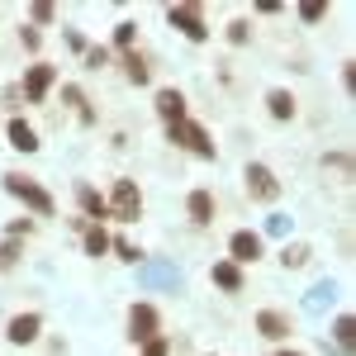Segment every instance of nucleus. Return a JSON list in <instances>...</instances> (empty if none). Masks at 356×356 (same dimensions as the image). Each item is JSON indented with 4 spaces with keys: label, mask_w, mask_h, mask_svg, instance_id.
<instances>
[{
    "label": "nucleus",
    "mask_w": 356,
    "mask_h": 356,
    "mask_svg": "<svg viewBox=\"0 0 356 356\" xmlns=\"http://www.w3.org/2000/svg\"><path fill=\"white\" fill-rule=\"evenodd\" d=\"M166 143H176V147H186L195 157H204V162H214V138L204 124H195L191 114L186 119H176V124H166Z\"/></svg>",
    "instance_id": "1"
},
{
    "label": "nucleus",
    "mask_w": 356,
    "mask_h": 356,
    "mask_svg": "<svg viewBox=\"0 0 356 356\" xmlns=\"http://www.w3.org/2000/svg\"><path fill=\"white\" fill-rule=\"evenodd\" d=\"M5 191L15 195V200H24V209H33V214H43V219H48V214H57V200H53L48 191H43V186H38L33 176H19V171H5Z\"/></svg>",
    "instance_id": "2"
},
{
    "label": "nucleus",
    "mask_w": 356,
    "mask_h": 356,
    "mask_svg": "<svg viewBox=\"0 0 356 356\" xmlns=\"http://www.w3.org/2000/svg\"><path fill=\"white\" fill-rule=\"evenodd\" d=\"M105 204H110V219L138 223V219H143V191H138V181L119 176V181L110 186V195H105Z\"/></svg>",
    "instance_id": "3"
},
{
    "label": "nucleus",
    "mask_w": 356,
    "mask_h": 356,
    "mask_svg": "<svg viewBox=\"0 0 356 356\" xmlns=\"http://www.w3.org/2000/svg\"><path fill=\"white\" fill-rule=\"evenodd\" d=\"M157 332H162V314H157V304L138 300L134 309H129V342L143 347V342H147V337H157Z\"/></svg>",
    "instance_id": "4"
},
{
    "label": "nucleus",
    "mask_w": 356,
    "mask_h": 356,
    "mask_svg": "<svg viewBox=\"0 0 356 356\" xmlns=\"http://www.w3.org/2000/svg\"><path fill=\"white\" fill-rule=\"evenodd\" d=\"M243 181H247V195H252V200H261V204H275V200H280V181H275V171H271V166L247 162Z\"/></svg>",
    "instance_id": "5"
},
{
    "label": "nucleus",
    "mask_w": 356,
    "mask_h": 356,
    "mask_svg": "<svg viewBox=\"0 0 356 356\" xmlns=\"http://www.w3.org/2000/svg\"><path fill=\"white\" fill-rule=\"evenodd\" d=\"M166 19H171V29H181L191 43H204L209 38V24H204V10L200 5H171Z\"/></svg>",
    "instance_id": "6"
},
{
    "label": "nucleus",
    "mask_w": 356,
    "mask_h": 356,
    "mask_svg": "<svg viewBox=\"0 0 356 356\" xmlns=\"http://www.w3.org/2000/svg\"><path fill=\"white\" fill-rule=\"evenodd\" d=\"M261 252H266V243H261V233H252V228H238V233L228 238V261H233V266L261 261Z\"/></svg>",
    "instance_id": "7"
},
{
    "label": "nucleus",
    "mask_w": 356,
    "mask_h": 356,
    "mask_svg": "<svg viewBox=\"0 0 356 356\" xmlns=\"http://www.w3.org/2000/svg\"><path fill=\"white\" fill-rule=\"evenodd\" d=\"M53 81H57V67H53V62H33V67L24 72L29 105H43V100H48V90H53Z\"/></svg>",
    "instance_id": "8"
},
{
    "label": "nucleus",
    "mask_w": 356,
    "mask_h": 356,
    "mask_svg": "<svg viewBox=\"0 0 356 356\" xmlns=\"http://www.w3.org/2000/svg\"><path fill=\"white\" fill-rule=\"evenodd\" d=\"M257 332H261L266 342H285V337L295 332V323H290L285 309H261V314H257Z\"/></svg>",
    "instance_id": "9"
},
{
    "label": "nucleus",
    "mask_w": 356,
    "mask_h": 356,
    "mask_svg": "<svg viewBox=\"0 0 356 356\" xmlns=\"http://www.w3.org/2000/svg\"><path fill=\"white\" fill-rule=\"evenodd\" d=\"M38 332H43V318H38V314H15V318L5 323V337H10L15 347H29V342H38Z\"/></svg>",
    "instance_id": "10"
},
{
    "label": "nucleus",
    "mask_w": 356,
    "mask_h": 356,
    "mask_svg": "<svg viewBox=\"0 0 356 356\" xmlns=\"http://www.w3.org/2000/svg\"><path fill=\"white\" fill-rule=\"evenodd\" d=\"M186 214H191L195 228H209V223H214V191H204V186L191 191L186 195Z\"/></svg>",
    "instance_id": "11"
},
{
    "label": "nucleus",
    "mask_w": 356,
    "mask_h": 356,
    "mask_svg": "<svg viewBox=\"0 0 356 356\" xmlns=\"http://www.w3.org/2000/svg\"><path fill=\"white\" fill-rule=\"evenodd\" d=\"M76 204H81V214H86V219H90V223L110 219V204H105V195L95 191L90 181H81V186H76Z\"/></svg>",
    "instance_id": "12"
},
{
    "label": "nucleus",
    "mask_w": 356,
    "mask_h": 356,
    "mask_svg": "<svg viewBox=\"0 0 356 356\" xmlns=\"http://www.w3.org/2000/svg\"><path fill=\"white\" fill-rule=\"evenodd\" d=\"M209 280H214V285H219L223 295H243V266H233V261H228V257H223V261H214V266H209Z\"/></svg>",
    "instance_id": "13"
},
{
    "label": "nucleus",
    "mask_w": 356,
    "mask_h": 356,
    "mask_svg": "<svg viewBox=\"0 0 356 356\" xmlns=\"http://www.w3.org/2000/svg\"><path fill=\"white\" fill-rule=\"evenodd\" d=\"M157 114H162L166 124L186 119V90H176V86H162V90H157Z\"/></svg>",
    "instance_id": "14"
},
{
    "label": "nucleus",
    "mask_w": 356,
    "mask_h": 356,
    "mask_svg": "<svg viewBox=\"0 0 356 356\" xmlns=\"http://www.w3.org/2000/svg\"><path fill=\"white\" fill-rule=\"evenodd\" d=\"M266 110H271V119L290 124V119L300 114V100H295L290 90H280V86H275V90H266Z\"/></svg>",
    "instance_id": "15"
},
{
    "label": "nucleus",
    "mask_w": 356,
    "mask_h": 356,
    "mask_svg": "<svg viewBox=\"0 0 356 356\" xmlns=\"http://www.w3.org/2000/svg\"><path fill=\"white\" fill-rule=\"evenodd\" d=\"M119 67H124V81H129V86H147V81H152V67H147V57H143V53H124V57H119Z\"/></svg>",
    "instance_id": "16"
},
{
    "label": "nucleus",
    "mask_w": 356,
    "mask_h": 356,
    "mask_svg": "<svg viewBox=\"0 0 356 356\" xmlns=\"http://www.w3.org/2000/svg\"><path fill=\"white\" fill-rule=\"evenodd\" d=\"M10 147H19V152H38L43 143H38V134L29 129L24 119H10Z\"/></svg>",
    "instance_id": "17"
},
{
    "label": "nucleus",
    "mask_w": 356,
    "mask_h": 356,
    "mask_svg": "<svg viewBox=\"0 0 356 356\" xmlns=\"http://www.w3.org/2000/svg\"><path fill=\"white\" fill-rule=\"evenodd\" d=\"M332 337H337L342 356H352V347H356V318L352 314H337V318H332Z\"/></svg>",
    "instance_id": "18"
},
{
    "label": "nucleus",
    "mask_w": 356,
    "mask_h": 356,
    "mask_svg": "<svg viewBox=\"0 0 356 356\" xmlns=\"http://www.w3.org/2000/svg\"><path fill=\"white\" fill-rule=\"evenodd\" d=\"M110 252V233L100 223H86V257H105Z\"/></svg>",
    "instance_id": "19"
},
{
    "label": "nucleus",
    "mask_w": 356,
    "mask_h": 356,
    "mask_svg": "<svg viewBox=\"0 0 356 356\" xmlns=\"http://www.w3.org/2000/svg\"><path fill=\"white\" fill-rule=\"evenodd\" d=\"M304 261H309V247L304 243H285L280 247V266H285V271H300Z\"/></svg>",
    "instance_id": "20"
},
{
    "label": "nucleus",
    "mask_w": 356,
    "mask_h": 356,
    "mask_svg": "<svg viewBox=\"0 0 356 356\" xmlns=\"http://www.w3.org/2000/svg\"><path fill=\"white\" fill-rule=\"evenodd\" d=\"M134 43H138V24L134 19L114 24V48H119V53H134Z\"/></svg>",
    "instance_id": "21"
},
{
    "label": "nucleus",
    "mask_w": 356,
    "mask_h": 356,
    "mask_svg": "<svg viewBox=\"0 0 356 356\" xmlns=\"http://www.w3.org/2000/svg\"><path fill=\"white\" fill-rule=\"evenodd\" d=\"M62 100H67V105H76L81 124H90V119H95V114H90V105H86V95H81V86H62Z\"/></svg>",
    "instance_id": "22"
},
{
    "label": "nucleus",
    "mask_w": 356,
    "mask_h": 356,
    "mask_svg": "<svg viewBox=\"0 0 356 356\" xmlns=\"http://www.w3.org/2000/svg\"><path fill=\"white\" fill-rule=\"evenodd\" d=\"M19 266V238H5L0 243V271H15Z\"/></svg>",
    "instance_id": "23"
},
{
    "label": "nucleus",
    "mask_w": 356,
    "mask_h": 356,
    "mask_svg": "<svg viewBox=\"0 0 356 356\" xmlns=\"http://www.w3.org/2000/svg\"><path fill=\"white\" fill-rule=\"evenodd\" d=\"M110 252H119V261H143V247H134L129 238H110Z\"/></svg>",
    "instance_id": "24"
},
{
    "label": "nucleus",
    "mask_w": 356,
    "mask_h": 356,
    "mask_svg": "<svg viewBox=\"0 0 356 356\" xmlns=\"http://www.w3.org/2000/svg\"><path fill=\"white\" fill-rule=\"evenodd\" d=\"M138 356H171V342H166L162 332H157V337H147V342L138 347Z\"/></svg>",
    "instance_id": "25"
},
{
    "label": "nucleus",
    "mask_w": 356,
    "mask_h": 356,
    "mask_svg": "<svg viewBox=\"0 0 356 356\" xmlns=\"http://www.w3.org/2000/svg\"><path fill=\"white\" fill-rule=\"evenodd\" d=\"M110 67V48H86V72H100Z\"/></svg>",
    "instance_id": "26"
},
{
    "label": "nucleus",
    "mask_w": 356,
    "mask_h": 356,
    "mask_svg": "<svg viewBox=\"0 0 356 356\" xmlns=\"http://www.w3.org/2000/svg\"><path fill=\"white\" fill-rule=\"evenodd\" d=\"M247 38H252V24H247V19H233V24H228V43H238V48H243Z\"/></svg>",
    "instance_id": "27"
},
{
    "label": "nucleus",
    "mask_w": 356,
    "mask_h": 356,
    "mask_svg": "<svg viewBox=\"0 0 356 356\" xmlns=\"http://www.w3.org/2000/svg\"><path fill=\"white\" fill-rule=\"evenodd\" d=\"M29 15H33V24H53V19H57V10L48 5V0H38V5H33Z\"/></svg>",
    "instance_id": "28"
},
{
    "label": "nucleus",
    "mask_w": 356,
    "mask_h": 356,
    "mask_svg": "<svg viewBox=\"0 0 356 356\" xmlns=\"http://www.w3.org/2000/svg\"><path fill=\"white\" fill-rule=\"evenodd\" d=\"M323 15H328V5H318V0H314V5H300V19H304V24H318Z\"/></svg>",
    "instance_id": "29"
},
{
    "label": "nucleus",
    "mask_w": 356,
    "mask_h": 356,
    "mask_svg": "<svg viewBox=\"0 0 356 356\" xmlns=\"http://www.w3.org/2000/svg\"><path fill=\"white\" fill-rule=\"evenodd\" d=\"M19 43H24L29 53H38V43H43V33H38L33 24H24V29H19Z\"/></svg>",
    "instance_id": "30"
},
{
    "label": "nucleus",
    "mask_w": 356,
    "mask_h": 356,
    "mask_svg": "<svg viewBox=\"0 0 356 356\" xmlns=\"http://www.w3.org/2000/svg\"><path fill=\"white\" fill-rule=\"evenodd\" d=\"M29 233H33V223H29V219H15V223H10V238H29Z\"/></svg>",
    "instance_id": "31"
},
{
    "label": "nucleus",
    "mask_w": 356,
    "mask_h": 356,
    "mask_svg": "<svg viewBox=\"0 0 356 356\" xmlns=\"http://www.w3.org/2000/svg\"><path fill=\"white\" fill-rule=\"evenodd\" d=\"M275 356H304V352H290V347H280V352H275Z\"/></svg>",
    "instance_id": "32"
},
{
    "label": "nucleus",
    "mask_w": 356,
    "mask_h": 356,
    "mask_svg": "<svg viewBox=\"0 0 356 356\" xmlns=\"http://www.w3.org/2000/svg\"><path fill=\"white\" fill-rule=\"evenodd\" d=\"M209 356H214V352H209Z\"/></svg>",
    "instance_id": "33"
}]
</instances>
